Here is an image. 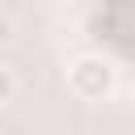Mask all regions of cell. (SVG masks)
I'll list each match as a JSON object with an SVG mask.
<instances>
[{"label":"cell","instance_id":"obj_1","mask_svg":"<svg viewBox=\"0 0 135 135\" xmlns=\"http://www.w3.org/2000/svg\"><path fill=\"white\" fill-rule=\"evenodd\" d=\"M118 84V68L105 55H76L68 63V89L80 101H105Z\"/></svg>","mask_w":135,"mask_h":135},{"label":"cell","instance_id":"obj_2","mask_svg":"<svg viewBox=\"0 0 135 135\" xmlns=\"http://www.w3.org/2000/svg\"><path fill=\"white\" fill-rule=\"evenodd\" d=\"M13 97H17V76H13V72L0 63V105H8Z\"/></svg>","mask_w":135,"mask_h":135},{"label":"cell","instance_id":"obj_3","mask_svg":"<svg viewBox=\"0 0 135 135\" xmlns=\"http://www.w3.org/2000/svg\"><path fill=\"white\" fill-rule=\"evenodd\" d=\"M8 38H13V17L0 13V42H8Z\"/></svg>","mask_w":135,"mask_h":135}]
</instances>
